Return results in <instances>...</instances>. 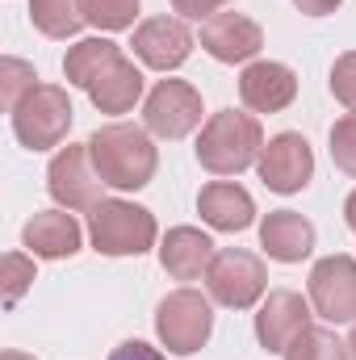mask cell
<instances>
[{
    "instance_id": "cell-1",
    "label": "cell",
    "mask_w": 356,
    "mask_h": 360,
    "mask_svg": "<svg viewBox=\"0 0 356 360\" xmlns=\"http://www.w3.org/2000/svg\"><path fill=\"white\" fill-rule=\"evenodd\" d=\"M89 155L96 164V172H101V180L109 188H122V193L147 188L155 168H160V151L151 143V130L130 126V122H109V126L92 130Z\"/></svg>"
},
{
    "instance_id": "cell-2",
    "label": "cell",
    "mask_w": 356,
    "mask_h": 360,
    "mask_svg": "<svg viewBox=\"0 0 356 360\" xmlns=\"http://www.w3.org/2000/svg\"><path fill=\"white\" fill-rule=\"evenodd\" d=\"M260 151H265L260 117L239 109H218L197 139V164L210 176H239L260 160Z\"/></svg>"
},
{
    "instance_id": "cell-3",
    "label": "cell",
    "mask_w": 356,
    "mask_h": 360,
    "mask_svg": "<svg viewBox=\"0 0 356 360\" xmlns=\"http://www.w3.org/2000/svg\"><path fill=\"white\" fill-rule=\"evenodd\" d=\"M89 235L101 256H143L155 248L160 226L151 210L122 197H105L89 210Z\"/></svg>"
},
{
    "instance_id": "cell-4",
    "label": "cell",
    "mask_w": 356,
    "mask_h": 360,
    "mask_svg": "<svg viewBox=\"0 0 356 360\" xmlns=\"http://www.w3.org/2000/svg\"><path fill=\"white\" fill-rule=\"evenodd\" d=\"M214 331V297L197 289H172L155 306V335L172 356H193Z\"/></svg>"
},
{
    "instance_id": "cell-5",
    "label": "cell",
    "mask_w": 356,
    "mask_h": 360,
    "mask_svg": "<svg viewBox=\"0 0 356 360\" xmlns=\"http://www.w3.org/2000/svg\"><path fill=\"white\" fill-rule=\"evenodd\" d=\"M72 96L59 84H38L17 109H13V134L25 151H51L72 130Z\"/></svg>"
},
{
    "instance_id": "cell-6",
    "label": "cell",
    "mask_w": 356,
    "mask_h": 360,
    "mask_svg": "<svg viewBox=\"0 0 356 360\" xmlns=\"http://www.w3.org/2000/svg\"><path fill=\"white\" fill-rule=\"evenodd\" d=\"M205 289L227 310H252L256 302H265V293H268L265 260L243 252V248H222L214 256L210 272H205Z\"/></svg>"
},
{
    "instance_id": "cell-7",
    "label": "cell",
    "mask_w": 356,
    "mask_h": 360,
    "mask_svg": "<svg viewBox=\"0 0 356 360\" xmlns=\"http://www.w3.org/2000/svg\"><path fill=\"white\" fill-rule=\"evenodd\" d=\"M46 188H51V197H55L63 210H92L96 201H105V197H101L105 180H101L96 164H92L89 143H84V147L68 143V147L55 151V160H51V168H46Z\"/></svg>"
},
{
    "instance_id": "cell-8",
    "label": "cell",
    "mask_w": 356,
    "mask_h": 360,
    "mask_svg": "<svg viewBox=\"0 0 356 360\" xmlns=\"http://www.w3.org/2000/svg\"><path fill=\"white\" fill-rule=\"evenodd\" d=\"M143 126L155 139H184L189 130L201 126V92L193 89L189 80H160L155 89L147 92L143 105Z\"/></svg>"
},
{
    "instance_id": "cell-9",
    "label": "cell",
    "mask_w": 356,
    "mask_h": 360,
    "mask_svg": "<svg viewBox=\"0 0 356 360\" xmlns=\"http://www.w3.org/2000/svg\"><path fill=\"white\" fill-rule=\"evenodd\" d=\"M256 172L265 180V188L289 197V193H302L310 180H314V151L302 134L285 130L276 139H268L260 160H256Z\"/></svg>"
},
{
    "instance_id": "cell-10",
    "label": "cell",
    "mask_w": 356,
    "mask_h": 360,
    "mask_svg": "<svg viewBox=\"0 0 356 360\" xmlns=\"http://www.w3.org/2000/svg\"><path fill=\"white\" fill-rule=\"evenodd\" d=\"M310 306L327 323H356V260L323 256L310 269Z\"/></svg>"
},
{
    "instance_id": "cell-11",
    "label": "cell",
    "mask_w": 356,
    "mask_h": 360,
    "mask_svg": "<svg viewBox=\"0 0 356 360\" xmlns=\"http://www.w3.org/2000/svg\"><path fill=\"white\" fill-rule=\"evenodd\" d=\"M314 319V306L293 289H272L256 314V340L265 352H285Z\"/></svg>"
},
{
    "instance_id": "cell-12",
    "label": "cell",
    "mask_w": 356,
    "mask_h": 360,
    "mask_svg": "<svg viewBox=\"0 0 356 360\" xmlns=\"http://www.w3.org/2000/svg\"><path fill=\"white\" fill-rule=\"evenodd\" d=\"M265 46V34L243 13H214L201 21V51L218 63H252Z\"/></svg>"
},
{
    "instance_id": "cell-13",
    "label": "cell",
    "mask_w": 356,
    "mask_h": 360,
    "mask_svg": "<svg viewBox=\"0 0 356 360\" xmlns=\"http://www.w3.org/2000/svg\"><path fill=\"white\" fill-rule=\"evenodd\" d=\"M134 55L155 68V72H177L180 63L193 55V34L180 17H147L134 30Z\"/></svg>"
},
{
    "instance_id": "cell-14",
    "label": "cell",
    "mask_w": 356,
    "mask_h": 360,
    "mask_svg": "<svg viewBox=\"0 0 356 360\" xmlns=\"http://www.w3.org/2000/svg\"><path fill=\"white\" fill-rule=\"evenodd\" d=\"M239 96H243V105H248L252 113H281V109H289L293 96H298V76H293V68H285V63L256 59V63H248L243 76H239Z\"/></svg>"
},
{
    "instance_id": "cell-15",
    "label": "cell",
    "mask_w": 356,
    "mask_h": 360,
    "mask_svg": "<svg viewBox=\"0 0 356 360\" xmlns=\"http://www.w3.org/2000/svg\"><path fill=\"white\" fill-rule=\"evenodd\" d=\"M314 222L302 218L298 210H272L260 222V248L276 264H302L314 252Z\"/></svg>"
},
{
    "instance_id": "cell-16",
    "label": "cell",
    "mask_w": 356,
    "mask_h": 360,
    "mask_svg": "<svg viewBox=\"0 0 356 360\" xmlns=\"http://www.w3.org/2000/svg\"><path fill=\"white\" fill-rule=\"evenodd\" d=\"M197 214H201L205 226L235 235V231H248L256 222V201H252V193L243 184L214 180V184H205L197 193Z\"/></svg>"
},
{
    "instance_id": "cell-17",
    "label": "cell",
    "mask_w": 356,
    "mask_h": 360,
    "mask_svg": "<svg viewBox=\"0 0 356 360\" xmlns=\"http://www.w3.org/2000/svg\"><path fill=\"white\" fill-rule=\"evenodd\" d=\"M80 222L68 214V210H42L25 222L21 231V243L30 248V256L38 260H72L80 252Z\"/></svg>"
},
{
    "instance_id": "cell-18",
    "label": "cell",
    "mask_w": 356,
    "mask_h": 360,
    "mask_svg": "<svg viewBox=\"0 0 356 360\" xmlns=\"http://www.w3.org/2000/svg\"><path fill=\"white\" fill-rule=\"evenodd\" d=\"M214 239L197 226H172L160 243V264L172 281H197L214 264Z\"/></svg>"
},
{
    "instance_id": "cell-19",
    "label": "cell",
    "mask_w": 356,
    "mask_h": 360,
    "mask_svg": "<svg viewBox=\"0 0 356 360\" xmlns=\"http://www.w3.org/2000/svg\"><path fill=\"white\" fill-rule=\"evenodd\" d=\"M143 96V72L122 55L113 68H105L96 80L89 84V101L101 113H130Z\"/></svg>"
},
{
    "instance_id": "cell-20",
    "label": "cell",
    "mask_w": 356,
    "mask_h": 360,
    "mask_svg": "<svg viewBox=\"0 0 356 360\" xmlns=\"http://www.w3.org/2000/svg\"><path fill=\"white\" fill-rule=\"evenodd\" d=\"M122 59V46L117 42H109V38H80L68 55H63V76H68V84H76V89L89 92V84L105 72V68H113Z\"/></svg>"
},
{
    "instance_id": "cell-21",
    "label": "cell",
    "mask_w": 356,
    "mask_h": 360,
    "mask_svg": "<svg viewBox=\"0 0 356 360\" xmlns=\"http://www.w3.org/2000/svg\"><path fill=\"white\" fill-rule=\"evenodd\" d=\"M30 21L46 38H76L84 30V0H30Z\"/></svg>"
},
{
    "instance_id": "cell-22",
    "label": "cell",
    "mask_w": 356,
    "mask_h": 360,
    "mask_svg": "<svg viewBox=\"0 0 356 360\" xmlns=\"http://www.w3.org/2000/svg\"><path fill=\"white\" fill-rule=\"evenodd\" d=\"M285 360H352L348 356V344L327 331V327H306L289 348H285Z\"/></svg>"
},
{
    "instance_id": "cell-23",
    "label": "cell",
    "mask_w": 356,
    "mask_h": 360,
    "mask_svg": "<svg viewBox=\"0 0 356 360\" xmlns=\"http://www.w3.org/2000/svg\"><path fill=\"white\" fill-rule=\"evenodd\" d=\"M84 17H89V25H96V30L117 34V30H130L134 25L139 0H84Z\"/></svg>"
},
{
    "instance_id": "cell-24",
    "label": "cell",
    "mask_w": 356,
    "mask_h": 360,
    "mask_svg": "<svg viewBox=\"0 0 356 360\" xmlns=\"http://www.w3.org/2000/svg\"><path fill=\"white\" fill-rule=\"evenodd\" d=\"M34 89H38L34 68H30L25 59H13V55H8V59L0 63V101H4V109L13 113V109H17Z\"/></svg>"
},
{
    "instance_id": "cell-25",
    "label": "cell",
    "mask_w": 356,
    "mask_h": 360,
    "mask_svg": "<svg viewBox=\"0 0 356 360\" xmlns=\"http://www.w3.org/2000/svg\"><path fill=\"white\" fill-rule=\"evenodd\" d=\"M331 160L344 176L356 180V113H344L331 126Z\"/></svg>"
},
{
    "instance_id": "cell-26",
    "label": "cell",
    "mask_w": 356,
    "mask_h": 360,
    "mask_svg": "<svg viewBox=\"0 0 356 360\" xmlns=\"http://www.w3.org/2000/svg\"><path fill=\"white\" fill-rule=\"evenodd\" d=\"M30 285H34V260L25 252H8L4 256V306L13 310Z\"/></svg>"
},
{
    "instance_id": "cell-27",
    "label": "cell",
    "mask_w": 356,
    "mask_h": 360,
    "mask_svg": "<svg viewBox=\"0 0 356 360\" xmlns=\"http://www.w3.org/2000/svg\"><path fill=\"white\" fill-rule=\"evenodd\" d=\"M331 96H336L348 113H356V51L340 55V59L331 63Z\"/></svg>"
},
{
    "instance_id": "cell-28",
    "label": "cell",
    "mask_w": 356,
    "mask_h": 360,
    "mask_svg": "<svg viewBox=\"0 0 356 360\" xmlns=\"http://www.w3.org/2000/svg\"><path fill=\"white\" fill-rule=\"evenodd\" d=\"M222 4H231V0H172V13L189 17V21H210Z\"/></svg>"
},
{
    "instance_id": "cell-29",
    "label": "cell",
    "mask_w": 356,
    "mask_h": 360,
    "mask_svg": "<svg viewBox=\"0 0 356 360\" xmlns=\"http://www.w3.org/2000/svg\"><path fill=\"white\" fill-rule=\"evenodd\" d=\"M109 360H168L160 348H151V344H143V340H126V344H117Z\"/></svg>"
},
{
    "instance_id": "cell-30",
    "label": "cell",
    "mask_w": 356,
    "mask_h": 360,
    "mask_svg": "<svg viewBox=\"0 0 356 360\" xmlns=\"http://www.w3.org/2000/svg\"><path fill=\"white\" fill-rule=\"evenodd\" d=\"M344 0H293V8L298 13H306V17H327V13H336Z\"/></svg>"
},
{
    "instance_id": "cell-31",
    "label": "cell",
    "mask_w": 356,
    "mask_h": 360,
    "mask_svg": "<svg viewBox=\"0 0 356 360\" xmlns=\"http://www.w3.org/2000/svg\"><path fill=\"white\" fill-rule=\"evenodd\" d=\"M344 222L352 226V235H356V188L348 193V201H344Z\"/></svg>"
},
{
    "instance_id": "cell-32",
    "label": "cell",
    "mask_w": 356,
    "mask_h": 360,
    "mask_svg": "<svg viewBox=\"0 0 356 360\" xmlns=\"http://www.w3.org/2000/svg\"><path fill=\"white\" fill-rule=\"evenodd\" d=\"M348 356L356 360V323H352V335H348Z\"/></svg>"
},
{
    "instance_id": "cell-33",
    "label": "cell",
    "mask_w": 356,
    "mask_h": 360,
    "mask_svg": "<svg viewBox=\"0 0 356 360\" xmlns=\"http://www.w3.org/2000/svg\"><path fill=\"white\" fill-rule=\"evenodd\" d=\"M0 360H34V356H25V352H4Z\"/></svg>"
}]
</instances>
